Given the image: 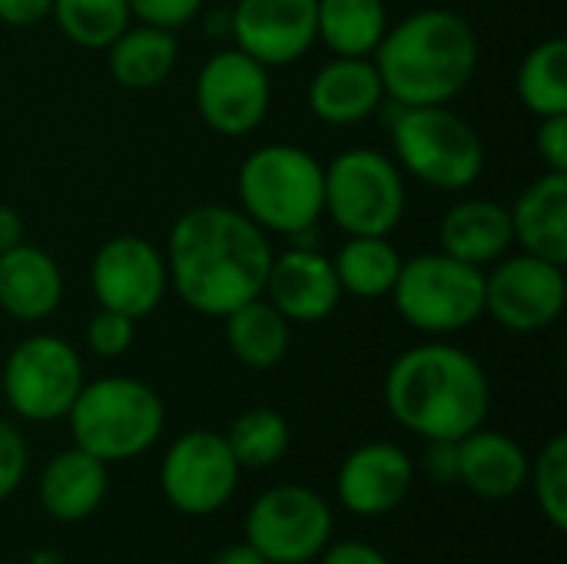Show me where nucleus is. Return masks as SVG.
Listing matches in <instances>:
<instances>
[{
  "mask_svg": "<svg viewBox=\"0 0 567 564\" xmlns=\"http://www.w3.org/2000/svg\"><path fill=\"white\" fill-rule=\"evenodd\" d=\"M169 289L199 316L223 319L236 306L259 299L276 256L262 233L239 206L203 203L186 209L166 243Z\"/></svg>",
  "mask_w": 567,
  "mask_h": 564,
  "instance_id": "1",
  "label": "nucleus"
},
{
  "mask_svg": "<svg viewBox=\"0 0 567 564\" xmlns=\"http://www.w3.org/2000/svg\"><path fill=\"white\" fill-rule=\"evenodd\" d=\"M385 406L399 425L425 442H458L492 412V386L482 362L452 342L405 349L385 376Z\"/></svg>",
  "mask_w": 567,
  "mask_h": 564,
  "instance_id": "2",
  "label": "nucleus"
},
{
  "mask_svg": "<svg viewBox=\"0 0 567 564\" xmlns=\"http://www.w3.org/2000/svg\"><path fill=\"white\" fill-rule=\"evenodd\" d=\"M478 53V33L462 13L425 7L389 23L372 60L392 103L442 106L468 90Z\"/></svg>",
  "mask_w": 567,
  "mask_h": 564,
  "instance_id": "3",
  "label": "nucleus"
},
{
  "mask_svg": "<svg viewBox=\"0 0 567 564\" xmlns=\"http://www.w3.org/2000/svg\"><path fill=\"white\" fill-rule=\"evenodd\" d=\"M239 209L269 236L289 246H316V226L326 216V170L292 143L256 146L236 173Z\"/></svg>",
  "mask_w": 567,
  "mask_h": 564,
  "instance_id": "4",
  "label": "nucleus"
},
{
  "mask_svg": "<svg viewBox=\"0 0 567 564\" xmlns=\"http://www.w3.org/2000/svg\"><path fill=\"white\" fill-rule=\"evenodd\" d=\"M379 113L392 133V160L405 176L442 193H465L482 180L485 143L452 103L399 106L385 100Z\"/></svg>",
  "mask_w": 567,
  "mask_h": 564,
  "instance_id": "5",
  "label": "nucleus"
},
{
  "mask_svg": "<svg viewBox=\"0 0 567 564\" xmlns=\"http://www.w3.org/2000/svg\"><path fill=\"white\" fill-rule=\"evenodd\" d=\"M76 449L100 462H126L153 449L163 435L166 412L159 396L133 376H103L83 382L66 412Z\"/></svg>",
  "mask_w": 567,
  "mask_h": 564,
  "instance_id": "6",
  "label": "nucleus"
},
{
  "mask_svg": "<svg viewBox=\"0 0 567 564\" xmlns=\"http://www.w3.org/2000/svg\"><path fill=\"white\" fill-rule=\"evenodd\" d=\"M392 306L415 332L455 336L485 316V269L449 253H419L402 259L392 286Z\"/></svg>",
  "mask_w": 567,
  "mask_h": 564,
  "instance_id": "7",
  "label": "nucleus"
},
{
  "mask_svg": "<svg viewBox=\"0 0 567 564\" xmlns=\"http://www.w3.org/2000/svg\"><path fill=\"white\" fill-rule=\"evenodd\" d=\"M326 216L346 236H392L409 209V186L399 163L372 146H352L322 163Z\"/></svg>",
  "mask_w": 567,
  "mask_h": 564,
  "instance_id": "8",
  "label": "nucleus"
},
{
  "mask_svg": "<svg viewBox=\"0 0 567 564\" xmlns=\"http://www.w3.org/2000/svg\"><path fill=\"white\" fill-rule=\"evenodd\" d=\"M83 382L86 376L80 352L66 339L50 332H37L17 342L0 376L7 406L27 422L66 419Z\"/></svg>",
  "mask_w": 567,
  "mask_h": 564,
  "instance_id": "9",
  "label": "nucleus"
},
{
  "mask_svg": "<svg viewBox=\"0 0 567 564\" xmlns=\"http://www.w3.org/2000/svg\"><path fill=\"white\" fill-rule=\"evenodd\" d=\"M567 302L565 266L525 249L505 253L485 269V316L502 329L532 336L561 319Z\"/></svg>",
  "mask_w": 567,
  "mask_h": 564,
  "instance_id": "10",
  "label": "nucleus"
},
{
  "mask_svg": "<svg viewBox=\"0 0 567 564\" xmlns=\"http://www.w3.org/2000/svg\"><path fill=\"white\" fill-rule=\"evenodd\" d=\"M246 539L269 564L312 562L332 539L329 502L306 485H276L249 509Z\"/></svg>",
  "mask_w": 567,
  "mask_h": 564,
  "instance_id": "11",
  "label": "nucleus"
},
{
  "mask_svg": "<svg viewBox=\"0 0 567 564\" xmlns=\"http://www.w3.org/2000/svg\"><path fill=\"white\" fill-rule=\"evenodd\" d=\"M196 110L203 123L229 140L256 133L272 106V80L269 66L243 53L239 47H226L206 57L196 76Z\"/></svg>",
  "mask_w": 567,
  "mask_h": 564,
  "instance_id": "12",
  "label": "nucleus"
},
{
  "mask_svg": "<svg viewBox=\"0 0 567 564\" xmlns=\"http://www.w3.org/2000/svg\"><path fill=\"white\" fill-rule=\"evenodd\" d=\"M90 289L103 309L123 312L140 322L156 312L169 293L166 256L156 243L143 236H113L90 259Z\"/></svg>",
  "mask_w": 567,
  "mask_h": 564,
  "instance_id": "13",
  "label": "nucleus"
},
{
  "mask_svg": "<svg viewBox=\"0 0 567 564\" xmlns=\"http://www.w3.org/2000/svg\"><path fill=\"white\" fill-rule=\"evenodd\" d=\"M239 462L233 459L226 435L213 429H193L179 435L159 469L163 495L186 515H213L239 485Z\"/></svg>",
  "mask_w": 567,
  "mask_h": 564,
  "instance_id": "14",
  "label": "nucleus"
},
{
  "mask_svg": "<svg viewBox=\"0 0 567 564\" xmlns=\"http://www.w3.org/2000/svg\"><path fill=\"white\" fill-rule=\"evenodd\" d=\"M229 40L262 66H289L316 43V0H236Z\"/></svg>",
  "mask_w": 567,
  "mask_h": 564,
  "instance_id": "15",
  "label": "nucleus"
},
{
  "mask_svg": "<svg viewBox=\"0 0 567 564\" xmlns=\"http://www.w3.org/2000/svg\"><path fill=\"white\" fill-rule=\"evenodd\" d=\"M262 299H269L286 322L312 326L339 309L342 286L332 259L319 246H286L269 263Z\"/></svg>",
  "mask_w": 567,
  "mask_h": 564,
  "instance_id": "16",
  "label": "nucleus"
},
{
  "mask_svg": "<svg viewBox=\"0 0 567 564\" xmlns=\"http://www.w3.org/2000/svg\"><path fill=\"white\" fill-rule=\"evenodd\" d=\"M309 110L326 126H355L372 120L385 96L372 57H329L309 80Z\"/></svg>",
  "mask_w": 567,
  "mask_h": 564,
  "instance_id": "17",
  "label": "nucleus"
},
{
  "mask_svg": "<svg viewBox=\"0 0 567 564\" xmlns=\"http://www.w3.org/2000/svg\"><path fill=\"white\" fill-rule=\"evenodd\" d=\"M415 469L412 459L392 442L359 445L339 469V499L355 515H382L405 502Z\"/></svg>",
  "mask_w": 567,
  "mask_h": 564,
  "instance_id": "18",
  "label": "nucleus"
},
{
  "mask_svg": "<svg viewBox=\"0 0 567 564\" xmlns=\"http://www.w3.org/2000/svg\"><path fill=\"white\" fill-rule=\"evenodd\" d=\"M63 302V269L60 263L33 246L17 243L0 253V309L17 322H43Z\"/></svg>",
  "mask_w": 567,
  "mask_h": 564,
  "instance_id": "19",
  "label": "nucleus"
},
{
  "mask_svg": "<svg viewBox=\"0 0 567 564\" xmlns=\"http://www.w3.org/2000/svg\"><path fill=\"white\" fill-rule=\"evenodd\" d=\"M442 253L472 263L478 269H488L515 246L512 213L508 206L485 199V196H465L458 199L439 226Z\"/></svg>",
  "mask_w": 567,
  "mask_h": 564,
  "instance_id": "20",
  "label": "nucleus"
},
{
  "mask_svg": "<svg viewBox=\"0 0 567 564\" xmlns=\"http://www.w3.org/2000/svg\"><path fill=\"white\" fill-rule=\"evenodd\" d=\"M518 249L567 266V173L545 170L508 206Z\"/></svg>",
  "mask_w": 567,
  "mask_h": 564,
  "instance_id": "21",
  "label": "nucleus"
},
{
  "mask_svg": "<svg viewBox=\"0 0 567 564\" xmlns=\"http://www.w3.org/2000/svg\"><path fill=\"white\" fill-rule=\"evenodd\" d=\"M525 449L495 429H475L458 439V479L468 492L488 502H505L528 482Z\"/></svg>",
  "mask_w": 567,
  "mask_h": 564,
  "instance_id": "22",
  "label": "nucleus"
},
{
  "mask_svg": "<svg viewBox=\"0 0 567 564\" xmlns=\"http://www.w3.org/2000/svg\"><path fill=\"white\" fill-rule=\"evenodd\" d=\"M110 475L106 462L83 449H66L53 455L40 475V502L56 522H83L106 499Z\"/></svg>",
  "mask_w": 567,
  "mask_h": 564,
  "instance_id": "23",
  "label": "nucleus"
},
{
  "mask_svg": "<svg viewBox=\"0 0 567 564\" xmlns=\"http://www.w3.org/2000/svg\"><path fill=\"white\" fill-rule=\"evenodd\" d=\"M106 70L123 90H156L176 70L179 40L173 30L130 23L106 50Z\"/></svg>",
  "mask_w": 567,
  "mask_h": 564,
  "instance_id": "24",
  "label": "nucleus"
},
{
  "mask_svg": "<svg viewBox=\"0 0 567 564\" xmlns=\"http://www.w3.org/2000/svg\"><path fill=\"white\" fill-rule=\"evenodd\" d=\"M292 322L269 302V299H249L223 316L226 346L246 369H272L286 359L292 332Z\"/></svg>",
  "mask_w": 567,
  "mask_h": 564,
  "instance_id": "25",
  "label": "nucleus"
},
{
  "mask_svg": "<svg viewBox=\"0 0 567 564\" xmlns=\"http://www.w3.org/2000/svg\"><path fill=\"white\" fill-rule=\"evenodd\" d=\"M385 30V0H316V43L332 57H372Z\"/></svg>",
  "mask_w": 567,
  "mask_h": 564,
  "instance_id": "26",
  "label": "nucleus"
},
{
  "mask_svg": "<svg viewBox=\"0 0 567 564\" xmlns=\"http://www.w3.org/2000/svg\"><path fill=\"white\" fill-rule=\"evenodd\" d=\"M342 296H355L362 302H375L392 296V286L402 269V253L389 236H346L339 253L332 256Z\"/></svg>",
  "mask_w": 567,
  "mask_h": 564,
  "instance_id": "27",
  "label": "nucleus"
},
{
  "mask_svg": "<svg viewBox=\"0 0 567 564\" xmlns=\"http://www.w3.org/2000/svg\"><path fill=\"white\" fill-rule=\"evenodd\" d=\"M518 100L528 113L542 116H561L567 113V40L548 37L535 43L515 76Z\"/></svg>",
  "mask_w": 567,
  "mask_h": 564,
  "instance_id": "28",
  "label": "nucleus"
},
{
  "mask_svg": "<svg viewBox=\"0 0 567 564\" xmlns=\"http://www.w3.org/2000/svg\"><path fill=\"white\" fill-rule=\"evenodd\" d=\"M50 17L83 50H106L133 23L126 0H53Z\"/></svg>",
  "mask_w": 567,
  "mask_h": 564,
  "instance_id": "29",
  "label": "nucleus"
},
{
  "mask_svg": "<svg viewBox=\"0 0 567 564\" xmlns=\"http://www.w3.org/2000/svg\"><path fill=\"white\" fill-rule=\"evenodd\" d=\"M239 469H269L289 452V422L276 409H246L226 432Z\"/></svg>",
  "mask_w": 567,
  "mask_h": 564,
  "instance_id": "30",
  "label": "nucleus"
},
{
  "mask_svg": "<svg viewBox=\"0 0 567 564\" xmlns=\"http://www.w3.org/2000/svg\"><path fill=\"white\" fill-rule=\"evenodd\" d=\"M528 479L535 482V495L538 505L545 512V519L565 532L567 529V439L555 435L542 455L535 459V465H528Z\"/></svg>",
  "mask_w": 567,
  "mask_h": 564,
  "instance_id": "31",
  "label": "nucleus"
},
{
  "mask_svg": "<svg viewBox=\"0 0 567 564\" xmlns=\"http://www.w3.org/2000/svg\"><path fill=\"white\" fill-rule=\"evenodd\" d=\"M136 339V319L113 312V309H96L86 322V349L100 359H120L130 352Z\"/></svg>",
  "mask_w": 567,
  "mask_h": 564,
  "instance_id": "32",
  "label": "nucleus"
},
{
  "mask_svg": "<svg viewBox=\"0 0 567 564\" xmlns=\"http://www.w3.org/2000/svg\"><path fill=\"white\" fill-rule=\"evenodd\" d=\"M126 3L136 23H150L173 33L193 23L206 7V0H126Z\"/></svg>",
  "mask_w": 567,
  "mask_h": 564,
  "instance_id": "33",
  "label": "nucleus"
},
{
  "mask_svg": "<svg viewBox=\"0 0 567 564\" xmlns=\"http://www.w3.org/2000/svg\"><path fill=\"white\" fill-rule=\"evenodd\" d=\"M27 475V442L17 425L0 419V502L10 499Z\"/></svg>",
  "mask_w": 567,
  "mask_h": 564,
  "instance_id": "34",
  "label": "nucleus"
},
{
  "mask_svg": "<svg viewBox=\"0 0 567 564\" xmlns=\"http://www.w3.org/2000/svg\"><path fill=\"white\" fill-rule=\"evenodd\" d=\"M535 150L551 173H567V113L542 116L535 130Z\"/></svg>",
  "mask_w": 567,
  "mask_h": 564,
  "instance_id": "35",
  "label": "nucleus"
},
{
  "mask_svg": "<svg viewBox=\"0 0 567 564\" xmlns=\"http://www.w3.org/2000/svg\"><path fill=\"white\" fill-rule=\"evenodd\" d=\"M425 469L435 482H455L458 479V442H445V439L429 442Z\"/></svg>",
  "mask_w": 567,
  "mask_h": 564,
  "instance_id": "36",
  "label": "nucleus"
},
{
  "mask_svg": "<svg viewBox=\"0 0 567 564\" xmlns=\"http://www.w3.org/2000/svg\"><path fill=\"white\" fill-rule=\"evenodd\" d=\"M53 0H0V23L7 27H33L50 17Z\"/></svg>",
  "mask_w": 567,
  "mask_h": 564,
  "instance_id": "37",
  "label": "nucleus"
},
{
  "mask_svg": "<svg viewBox=\"0 0 567 564\" xmlns=\"http://www.w3.org/2000/svg\"><path fill=\"white\" fill-rule=\"evenodd\" d=\"M322 564H389V558L365 542H342L322 552Z\"/></svg>",
  "mask_w": 567,
  "mask_h": 564,
  "instance_id": "38",
  "label": "nucleus"
},
{
  "mask_svg": "<svg viewBox=\"0 0 567 564\" xmlns=\"http://www.w3.org/2000/svg\"><path fill=\"white\" fill-rule=\"evenodd\" d=\"M17 243H23V219L13 206L0 203V253L13 249Z\"/></svg>",
  "mask_w": 567,
  "mask_h": 564,
  "instance_id": "39",
  "label": "nucleus"
},
{
  "mask_svg": "<svg viewBox=\"0 0 567 564\" xmlns=\"http://www.w3.org/2000/svg\"><path fill=\"white\" fill-rule=\"evenodd\" d=\"M213 564H269L249 542L246 545H229L226 552H219Z\"/></svg>",
  "mask_w": 567,
  "mask_h": 564,
  "instance_id": "40",
  "label": "nucleus"
}]
</instances>
